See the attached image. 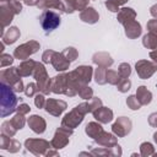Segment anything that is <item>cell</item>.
Masks as SVG:
<instances>
[{"instance_id":"1","label":"cell","mask_w":157,"mask_h":157,"mask_svg":"<svg viewBox=\"0 0 157 157\" xmlns=\"http://www.w3.org/2000/svg\"><path fill=\"white\" fill-rule=\"evenodd\" d=\"M40 25L45 32H52L60 25V17L53 11H44L40 16Z\"/></svg>"}]
</instances>
